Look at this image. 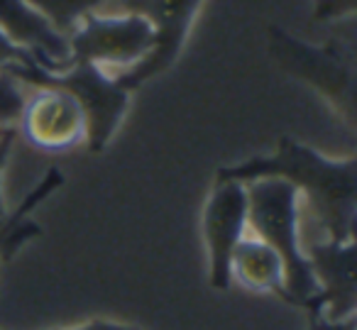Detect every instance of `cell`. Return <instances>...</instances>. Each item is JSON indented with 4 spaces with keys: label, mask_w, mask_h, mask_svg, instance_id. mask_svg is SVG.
I'll use <instances>...</instances> for the list:
<instances>
[{
    "label": "cell",
    "mask_w": 357,
    "mask_h": 330,
    "mask_svg": "<svg viewBox=\"0 0 357 330\" xmlns=\"http://www.w3.org/2000/svg\"><path fill=\"white\" fill-rule=\"evenodd\" d=\"M0 30L27 50L47 71H61L69 59V42L27 0H0Z\"/></svg>",
    "instance_id": "30bf717a"
},
{
    "label": "cell",
    "mask_w": 357,
    "mask_h": 330,
    "mask_svg": "<svg viewBox=\"0 0 357 330\" xmlns=\"http://www.w3.org/2000/svg\"><path fill=\"white\" fill-rule=\"evenodd\" d=\"M56 32L69 37L81 17L93 10H100L105 0H27Z\"/></svg>",
    "instance_id": "7c38bea8"
},
{
    "label": "cell",
    "mask_w": 357,
    "mask_h": 330,
    "mask_svg": "<svg viewBox=\"0 0 357 330\" xmlns=\"http://www.w3.org/2000/svg\"><path fill=\"white\" fill-rule=\"evenodd\" d=\"M357 320L345 318V320H328L321 310L311 308L308 310V330H355Z\"/></svg>",
    "instance_id": "e0dca14e"
},
{
    "label": "cell",
    "mask_w": 357,
    "mask_h": 330,
    "mask_svg": "<svg viewBox=\"0 0 357 330\" xmlns=\"http://www.w3.org/2000/svg\"><path fill=\"white\" fill-rule=\"evenodd\" d=\"M284 179L301 196V211L311 216L326 240H355L357 162L355 157L331 159L308 144L282 137L269 157H252L215 172V181L250 183L255 179Z\"/></svg>",
    "instance_id": "6da1fadb"
},
{
    "label": "cell",
    "mask_w": 357,
    "mask_h": 330,
    "mask_svg": "<svg viewBox=\"0 0 357 330\" xmlns=\"http://www.w3.org/2000/svg\"><path fill=\"white\" fill-rule=\"evenodd\" d=\"M303 252H306L318 286L316 299L306 310H321L328 320L355 318V240L335 242L323 237L321 242H313Z\"/></svg>",
    "instance_id": "9c48e42d"
},
{
    "label": "cell",
    "mask_w": 357,
    "mask_h": 330,
    "mask_svg": "<svg viewBox=\"0 0 357 330\" xmlns=\"http://www.w3.org/2000/svg\"><path fill=\"white\" fill-rule=\"evenodd\" d=\"M3 225H6V218H0V227H3Z\"/></svg>",
    "instance_id": "d6986e66"
},
{
    "label": "cell",
    "mask_w": 357,
    "mask_h": 330,
    "mask_svg": "<svg viewBox=\"0 0 357 330\" xmlns=\"http://www.w3.org/2000/svg\"><path fill=\"white\" fill-rule=\"evenodd\" d=\"M61 330H139L135 325L115 323V320H89L84 325H76V328H61Z\"/></svg>",
    "instance_id": "ac0fdd59"
},
{
    "label": "cell",
    "mask_w": 357,
    "mask_h": 330,
    "mask_svg": "<svg viewBox=\"0 0 357 330\" xmlns=\"http://www.w3.org/2000/svg\"><path fill=\"white\" fill-rule=\"evenodd\" d=\"M22 103H25V86H20L13 76L0 69V125L3 128H15Z\"/></svg>",
    "instance_id": "4fadbf2b"
},
{
    "label": "cell",
    "mask_w": 357,
    "mask_h": 330,
    "mask_svg": "<svg viewBox=\"0 0 357 330\" xmlns=\"http://www.w3.org/2000/svg\"><path fill=\"white\" fill-rule=\"evenodd\" d=\"M32 61V54L22 47H17L6 32L0 30V69H6V66L13 64H27Z\"/></svg>",
    "instance_id": "9a60e30c"
},
{
    "label": "cell",
    "mask_w": 357,
    "mask_h": 330,
    "mask_svg": "<svg viewBox=\"0 0 357 330\" xmlns=\"http://www.w3.org/2000/svg\"><path fill=\"white\" fill-rule=\"evenodd\" d=\"M3 71L20 86H30V89L56 86L74 96L89 120L86 144L91 154H98L108 147L130 108V91H125L110 71L93 64H71L61 71H47L32 59L27 64L6 66Z\"/></svg>",
    "instance_id": "277c9868"
},
{
    "label": "cell",
    "mask_w": 357,
    "mask_h": 330,
    "mask_svg": "<svg viewBox=\"0 0 357 330\" xmlns=\"http://www.w3.org/2000/svg\"><path fill=\"white\" fill-rule=\"evenodd\" d=\"M3 130H6V128H3V125H0V137H3Z\"/></svg>",
    "instance_id": "ffe728a7"
},
{
    "label": "cell",
    "mask_w": 357,
    "mask_h": 330,
    "mask_svg": "<svg viewBox=\"0 0 357 330\" xmlns=\"http://www.w3.org/2000/svg\"><path fill=\"white\" fill-rule=\"evenodd\" d=\"M17 130L32 147L50 154L71 152L89 137V120L79 100L64 89L42 86L25 96Z\"/></svg>",
    "instance_id": "52a82bcc"
},
{
    "label": "cell",
    "mask_w": 357,
    "mask_h": 330,
    "mask_svg": "<svg viewBox=\"0 0 357 330\" xmlns=\"http://www.w3.org/2000/svg\"><path fill=\"white\" fill-rule=\"evenodd\" d=\"M267 50L274 64L291 79L311 86L328 105L355 130V47L352 40H331L311 45L289 30L272 25L267 30Z\"/></svg>",
    "instance_id": "3957f363"
},
{
    "label": "cell",
    "mask_w": 357,
    "mask_h": 330,
    "mask_svg": "<svg viewBox=\"0 0 357 330\" xmlns=\"http://www.w3.org/2000/svg\"><path fill=\"white\" fill-rule=\"evenodd\" d=\"M230 284L252 294H279L284 299V260L255 235H245L230 257Z\"/></svg>",
    "instance_id": "8fae6325"
},
{
    "label": "cell",
    "mask_w": 357,
    "mask_h": 330,
    "mask_svg": "<svg viewBox=\"0 0 357 330\" xmlns=\"http://www.w3.org/2000/svg\"><path fill=\"white\" fill-rule=\"evenodd\" d=\"M357 0H313L311 17L313 22L323 25V22H335V20H350L355 17Z\"/></svg>",
    "instance_id": "5bb4252c"
},
{
    "label": "cell",
    "mask_w": 357,
    "mask_h": 330,
    "mask_svg": "<svg viewBox=\"0 0 357 330\" xmlns=\"http://www.w3.org/2000/svg\"><path fill=\"white\" fill-rule=\"evenodd\" d=\"M6 218H8V216H6ZM0 230H3V227H0Z\"/></svg>",
    "instance_id": "44dd1931"
},
{
    "label": "cell",
    "mask_w": 357,
    "mask_h": 330,
    "mask_svg": "<svg viewBox=\"0 0 357 330\" xmlns=\"http://www.w3.org/2000/svg\"><path fill=\"white\" fill-rule=\"evenodd\" d=\"M69 59L71 64H93L100 69L125 71L142 61L154 45V32L149 22L139 15L128 13H100L93 10L81 17L69 37Z\"/></svg>",
    "instance_id": "8992f818"
},
{
    "label": "cell",
    "mask_w": 357,
    "mask_h": 330,
    "mask_svg": "<svg viewBox=\"0 0 357 330\" xmlns=\"http://www.w3.org/2000/svg\"><path fill=\"white\" fill-rule=\"evenodd\" d=\"M248 235V188L240 181H215L204 208V240L208 250V279L218 291L230 286V257Z\"/></svg>",
    "instance_id": "ba28073f"
},
{
    "label": "cell",
    "mask_w": 357,
    "mask_h": 330,
    "mask_svg": "<svg viewBox=\"0 0 357 330\" xmlns=\"http://www.w3.org/2000/svg\"><path fill=\"white\" fill-rule=\"evenodd\" d=\"M17 137V128H6L3 130V137H0V218H6V198H3V169L8 164V157H10V149L15 144Z\"/></svg>",
    "instance_id": "2e32d148"
},
{
    "label": "cell",
    "mask_w": 357,
    "mask_h": 330,
    "mask_svg": "<svg viewBox=\"0 0 357 330\" xmlns=\"http://www.w3.org/2000/svg\"><path fill=\"white\" fill-rule=\"evenodd\" d=\"M204 0H105L100 13H128L149 22L154 32V45L142 61L125 71H115V81L125 91H135L169 71L181 57L189 32L194 27L196 13Z\"/></svg>",
    "instance_id": "5b68a950"
},
{
    "label": "cell",
    "mask_w": 357,
    "mask_h": 330,
    "mask_svg": "<svg viewBox=\"0 0 357 330\" xmlns=\"http://www.w3.org/2000/svg\"><path fill=\"white\" fill-rule=\"evenodd\" d=\"M248 188V232L284 260V301L308 308L318 286L301 245V196L284 179H255Z\"/></svg>",
    "instance_id": "7a4b0ae2"
}]
</instances>
